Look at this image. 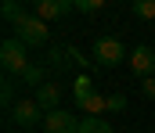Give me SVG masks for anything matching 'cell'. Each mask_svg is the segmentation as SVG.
Instances as JSON below:
<instances>
[{
  "label": "cell",
  "instance_id": "cell-16",
  "mask_svg": "<svg viewBox=\"0 0 155 133\" xmlns=\"http://www.w3.org/2000/svg\"><path fill=\"white\" fill-rule=\"evenodd\" d=\"M126 108V97L123 93H108V112H123Z\"/></svg>",
  "mask_w": 155,
  "mask_h": 133
},
{
  "label": "cell",
  "instance_id": "cell-11",
  "mask_svg": "<svg viewBox=\"0 0 155 133\" xmlns=\"http://www.w3.org/2000/svg\"><path fill=\"white\" fill-rule=\"evenodd\" d=\"M79 133H112V126H108L105 119H97V115H87L83 126H79Z\"/></svg>",
  "mask_w": 155,
  "mask_h": 133
},
{
  "label": "cell",
  "instance_id": "cell-15",
  "mask_svg": "<svg viewBox=\"0 0 155 133\" xmlns=\"http://www.w3.org/2000/svg\"><path fill=\"white\" fill-rule=\"evenodd\" d=\"M101 7H105L101 0H76V11H79V14H97Z\"/></svg>",
  "mask_w": 155,
  "mask_h": 133
},
{
  "label": "cell",
  "instance_id": "cell-8",
  "mask_svg": "<svg viewBox=\"0 0 155 133\" xmlns=\"http://www.w3.org/2000/svg\"><path fill=\"white\" fill-rule=\"evenodd\" d=\"M33 101H36V104L43 108V112H58V101H61V90L54 87V83H43V87L36 90V97H33Z\"/></svg>",
  "mask_w": 155,
  "mask_h": 133
},
{
  "label": "cell",
  "instance_id": "cell-13",
  "mask_svg": "<svg viewBox=\"0 0 155 133\" xmlns=\"http://www.w3.org/2000/svg\"><path fill=\"white\" fill-rule=\"evenodd\" d=\"M22 14H29V11H25V7H22V4H15V0H7V4H4V18H7V22H11V25H15V22H18V18H22Z\"/></svg>",
  "mask_w": 155,
  "mask_h": 133
},
{
  "label": "cell",
  "instance_id": "cell-3",
  "mask_svg": "<svg viewBox=\"0 0 155 133\" xmlns=\"http://www.w3.org/2000/svg\"><path fill=\"white\" fill-rule=\"evenodd\" d=\"M94 61L101 68H116L119 61H130V54H126V47L119 43L116 36H97L94 40Z\"/></svg>",
  "mask_w": 155,
  "mask_h": 133
},
{
  "label": "cell",
  "instance_id": "cell-7",
  "mask_svg": "<svg viewBox=\"0 0 155 133\" xmlns=\"http://www.w3.org/2000/svg\"><path fill=\"white\" fill-rule=\"evenodd\" d=\"M69 11H76V0H40L36 7H33V14L43 18V22H51V18H65Z\"/></svg>",
  "mask_w": 155,
  "mask_h": 133
},
{
  "label": "cell",
  "instance_id": "cell-5",
  "mask_svg": "<svg viewBox=\"0 0 155 133\" xmlns=\"http://www.w3.org/2000/svg\"><path fill=\"white\" fill-rule=\"evenodd\" d=\"M11 119H15L22 130H33V126H40V122L47 119V112L40 108L36 101H18V104L11 108Z\"/></svg>",
  "mask_w": 155,
  "mask_h": 133
},
{
  "label": "cell",
  "instance_id": "cell-6",
  "mask_svg": "<svg viewBox=\"0 0 155 133\" xmlns=\"http://www.w3.org/2000/svg\"><path fill=\"white\" fill-rule=\"evenodd\" d=\"M130 68H134V76H141V79L155 76V50L152 47H134V50H130Z\"/></svg>",
  "mask_w": 155,
  "mask_h": 133
},
{
  "label": "cell",
  "instance_id": "cell-2",
  "mask_svg": "<svg viewBox=\"0 0 155 133\" xmlns=\"http://www.w3.org/2000/svg\"><path fill=\"white\" fill-rule=\"evenodd\" d=\"M0 65H4L7 76H25V68H29V54H25V43H22L18 36H11V40L0 43Z\"/></svg>",
  "mask_w": 155,
  "mask_h": 133
},
{
  "label": "cell",
  "instance_id": "cell-17",
  "mask_svg": "<svg viewBox=\"0 0 155 133\" xmlns=\"http://www.w3.org/2000/svg\"><path fill=\"white\" fill-rule=\"evenodd\" d=\"M141 93L155 101V76H148V79H141Z\"/></svg>",
  "mask_w": 155,
  "mask_h": 133
},
{
  "label": "cell",
  "instance_id": "cell-4",
  "mask_svg": "<svg viewBox=\"0 0 155 133\" xmlns=\"http://www.w3.org/2000/svg\"><path fill=\"white\" fill-rule=\"evenodd\" d=\"M79 126H83V119L72 115V112H65V108L47 112V119H43V130L47 133H79Z\"/></svg>",
  "mask_w": 155,
  "mask_h": 133
},
{
  "label": "cell",
  "instance_id": "cell-9",
  "mask_svg": "<svg viewBox=\"0 0 155 133\" xmlns=\"http://www.w3.org/2000/svg\"><path fill=\"white\" fill-rule=\"evenodd\" d=\"M101 112H108V93H101V90H97L87 104H79V115H83V119H87V115H97V119H101Z\"/></svg>",
  "mask_w": 155,
  "mask_h": 133
},
{
  "label": "cell",
  "instance_id": "cell-1",
  "mask_svg": "<svg viewBox=\"0 0 155 133\" xmlns=\"http://www.w3.org/2000/svg\"><path fill=\"white\" fill-rule=\"evenodd\" d=\"M11 29H15V36H18L25 47H43L47 40H51L47 22H43V18H36V14H22V18H18Z\"/></svg>",
  "mask_w": 155,
  "mask_h": 133
},
{
  "label": "cell",
  "instance_id": "cell-10",
  "mask_svg": "<svg viewBox=\"0 0 155 133\" xmlns=\"http://www.w3.org/2000/svg\"><path fill=\"white\" fill-rule=\"evenodd\" d=\"M94 93H97L94 79H90V76H79V79H76V87H72V97H76V104H87Z\"/></svg>",
  "mask_w": 155,
  "mask_h": 133
},
{
  "label": "cell",
  "instance_id": "cell-14",
  "mask_svg": "<svg viewBox=\"0 0 155 133\" xmlns=\"http://www.w3.org/2000/svg\"><path fill=\"white\" fill-rule=\"evenodd\" d=\"M134 14L137 18H155V0H134Z\"/></svg>",
  "mask_w": 155,
  "mask_h": 133
},
{
  "label": "cell",
  "instance_id": "cell-12",
  "mask_svg": "<svg viewBox=\"0 0 155 133\" xmlns=\"http://www.w3.org/2000/svg\"><path fill=\"white\" fill-rule=\"evenodd\" d=\"M22 83H29V87H43V65H29L25 68V76H22Z\"/></svg>",
  "mask_w": 155,
  "mask_h": 133
}]
</instances>
